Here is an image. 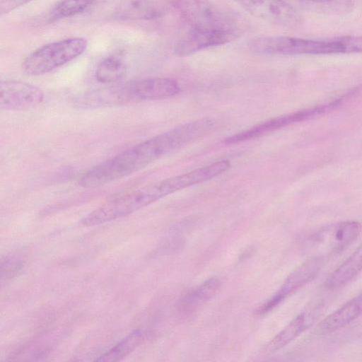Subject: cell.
Wrapping results in <instances>:
<instances>
[{
    "label": "cell",
    "instance_id": "6da1fadb",
    "mask_svg": "<svg viewBox=\"0 0 362 362\" xmlns=\"http://www.w3.org/2000/svg\"><path fill=\"white\" fill-rule=\"evenodd\" d=\"M203 127L192 121L143 141L93 166L78 180L84 188H93L129 176L149 164L202 138Z\"/></svg>",
    "mask_w": 362,
    "mask_h": 362
},
{
    "label": "cell",
    "instance_id": "7a4b0ae2",
    "mask_svg": "<svg viewBox=\"0 0 362 362\" xmlns=\"http://www.w3.org/2000/svg\"><path fill=\"white\" fill-rule=\"evenodd\" d=\"M180 189L175 176L149 184L107 202L84 217L81 224L92 226L127 216Z\"/></svg>",
    "mask_w": 362,
    "mask_h": 362
},
{
    "label": "cell",
    "instance_id": "3957f363",
    "mask_svg": "<svg viewBox=\"0 0 362 362\" xmlns=\"http://www.w3.org/2000/svg\"><path fill=\"white\" fill-rule=\"evenodd\" d=\"M87 46L86 39L81 37L46 44L23 59L21 70L26 75L32 76L47 74L81 56Z\"/></svg>",
    "mask_w": 362,
    "mask_h": 362
},
{
    "label": "cell",
    "instance_id": "277c9868",
    "mask_svg": "<svg viewBox=\"0 0 362 362\" xmlns=\"http://www.w3.org/2000/svg\"><path fill=\"white\" fill-rule=\"evenodd\" d=\"M248 47L252 52L267 54H329L342 53L337 38L310 40L287 36H261L252 39Z\"/></svg>",
    "mask_w": 362,
    "mask_h": 362
},
{
    "label": "cell",
    "instance_id": "5b68a950",
    "mask_svg": "<svg viewBox=\"0 0 362 362\" xmlns=\"http://www.w3.org/2000/svg\"><path fill=\"white\" fill-rule=\"evenodd\" d=\"M362 225L356 221H342L316 230L307 238L306 247L310 257L324 259L340 252L361 234Z\"/></svg>",
    "mask_w": 362,
    "mask_h": 362
},
{
    "label": "cell",
    "instance_id": "8992f818",
    "mask_svg": "<svg viewBox=\"0 0 362 362\" xmlns=\"http://www.w3.org/2000/svg\"><path fill=\"white\" fill-rule=\"evenodd\" d=\"M341 100H337L327 104L312 108L302 110L288 115L279 116L264 121L253 126L248 129L242 131L225 139L226 144H236L245 141L259 138L269 133L276 132L290 124L307 120L321 114L332 110L340 105Z\"/></svg>",
    "mask_w": 362,
    "mask_h": 362
},
{
    "label": "cell",
    "instance_id": "52a82bcc",
    "mask_svg": "<svg viewBox=\"0 0 362 362\" xmlns=\"http://www.w3.org/2000/svg\"><path fill=\"white\" fill-rule=\"evenodd\" d=\"M239 36L233 25L219 27H191L177 42L174 52L177 56H186L208 47L230 42Z\"/></svg>",
    "mask_w": 362,
    "mask_h": 362
},
{
    "label": "cell",
    "instance_id": "ba28073f",
    "mask_svg": "<svg viewBox=\"0 0 362 362\" xmlns=\"http://www.w3.org/2000/svg\"><path fill=\"white\" fill-rule=\"evenodd\" d=\"M95 11L103 18L117 20H153L163 16L166 7L156 0H110Z\"/></svg>",
    "mask_w": 362,
    "mask_h": 362
},
{
    "label": "cell",
    "instance_id": "9c48e42d",
    "mask_svg": "<svg viewBox=\"0 0 362 362\" xmlns=\"http://www.w3.org/2000/svg\"><path fill=\"white\" fill-rule=\"evenodd\" d=\"M44 92L39 87L19 80L6 79L0 82V109L25 110L41 104Z\"/></svg>",
    "mask_w": 362,
    "mask_h": 362
},
{
    "label": "cell",
    "instance_id": "30bf717a",
    "mask_svg": "<svg viewBox=\"0 0 362 362\" xmlns=\"http://www.w3.org/2000/svg\"><path fill=\"white\" fill-rule=\"evenodd\" d=\"M191 27L233 25L209 0H166Z\"/></svg>",
    "mask_w": 362,
    "mask_h": 362
},
{
    "label": "cell",
    "instance_id": "8fae6325",
    "mask_svg": "<svg viewBox=\"0 0 362 362\" xmlns=\"http://www.w3.org/2000/svg\"><path fill=\"white\" fill-rule=\"evenodd\" d=\"M323 259L310 257L297 267L286 278L279 291L260 309L261 313H265L278 305L284 299L303 288L319 274Z\"/></svg>",
    "mask_w": 362,
    "mask_h": 362
},
{
    "label": "cell",
    "instance_id": "7c38bea8",
    "mask_svg": "<svg viewBox=\"0 0 362 362\" xmlns=\"http://www.w3.org/2000/svg\"><path fill=\"white\" fill-rule=\"evenodd\" d=\"M255 18L282 25L297 21L293 8L284 0H233Z\"/></svg>",
    "mask_w": 362,
    "mask_h": 362
},
{
    "label": "cell",
    "instance_id": "4fadbf2b",
    "mask_svg": "<svg viewBox=\"0 0 362 362\" xmlns=\"http://www.w3.org/2000/svg\"><path fill=\"white\" fill-rule=\"evenodd\" d=\"M362 315V293L352 298L320 321L316 327L320 334H329Z\"/></svg>",
    "mask_w": 362,
    "mask_h": 362
},
{
    "label": "cell",
    "instance_id": "5bb4252c",
    "mask_svg": "<svg viewBox=\"0 0 362 362\" xmlns=\"http://www.w3.org/2000/svg\"><path fill=\"white\" fill-rule=\"evenodd\" d=\"M320 310L317 308L297 315L266 346L267 352H275L291 343L308 329L318 318Z\"/></svg>",
    "mask_w": 362,
    "mask_h": 362
},
{
    "label": "cell",
    "instance_id": "9a60e30c",
    "mask_svg": "<svg viewBox=\"0 0 362 362\" xmlns=\"http://www.w3.org/2000/svg\"><path fill=\"white\" fill-rule=\"evenodd\" d=\"M362 271V243L327 278L325 286L336 289L351 281Z\"/></svg>",
    "mask_w": 362,
    "mask_h": 362
},
{
    "label": "cell",
    "instance_id": "2e32d148",
    "mask_svg": "<svg viewBox=\"0 0 362 362\" xmlns=\"http://www.w3.org/2000/svg\"><path fill=\"white\" fill-rule=\"evenodd\" d=\"M221 281L217 278H211L186 293L179 303V310L189 313L199 308L211 299L218 291Z\"/></svg>",
    "mask_w": 362,
    "mask_h": 362
},
{
    "label": "cell",
    "instance_id": "e0dca14e",
    "mask_svg": "<svg viewBox=\"0 0 362 362\" xmlns=\"http://www.w3.org/2000/svg\"><path fill=\"white\" fill-rule=\"evenodd\" d=\"M127 65L119 54H112L102 59L95 70L96 80L103 83H115L125 75Z\"/></svg>",
    "mask_w": 362,
    "mask_h": 362
},
{
    "label": "cell",
    "instance_id": "ac0fdd59",
    "mask_svg": "<svg viewBox=\"0 0 362 362\" xmlns=\"http://www.w3.org/2000/svg\"><path fill=\"white\" fill-rule=\"evenodd\" d=\"M145 333L141 329H136L118 344L110 349L107 352L96 358L97 361H117L136 349L143 343Z\"/></svg>",
    "mask_w": 362,
    "mask_h": 362
},
{
    "label": "cell",
    "instance_id": "d6986e66",
    "mask_svg": "<svg viewBox=\"0 0 362 362\" xmlns=\"http://www.w3.org/2000/svg\"><path fill=\"white\" fill-rule=\"evenodd\" d=\"M95 0H62L50 10L47 16L49 22L76 16L83 11Z\"/></svg>",
    "mask_w": 362,
    "mask_h": 362
},
{
    "label": "cell",
    "instance_id": "ffe728a7",
    "mask_svg": "<svg viewBox=\"0 0 362 362\" xmlns=\"http://www.w3.org/2000/svg\"><path fill=\"white\" fill-rule=\"evenodd\" d=\"M24 266L23 259L16 255L5 256L1 260V279H12L22 271Z\"/></svg>",
    "mask_w": 362,
    "mask_h": 362
},
{
    "label": "cell",
    "instance_id": "44dd1931",
    "mask_svg": "<svg viewBox=\"0 0 362 362\" xmlns=\"http://www.w3.org/2000/svg\"><path fill=\"white\" fill-rule=\"evenodd\" d=\"M337 39L341 46L342 53L362 52V35H346Z\"/></svg>",
    "mask_w": 362,
    "mask_h": 362
},
{
    "label": "cell",
    "instance_id": "7402d4cb",
    "mask_svg": "<svg viewBox=\"0 0 362 362\" xmlns=\"http://www.w3.org/2000/svg\"><path fill=\"white\" fill-rule=\"evenodd\" d=\"M33 0H1L0 14L4 15L21 7Z\"/></svg>",
    "mask_w": 362,
    "mask_h": 362
},
{
    "label": "cell",
    "instance_id": "603a6c76",
    "mask_svg": "<svg viewBox=\"0 0 362 362\" xmlns=\"http://www.w3.org/2000/svg\"><path fill=\"white\" fill-rule=\"evenodd\" d=\"M309 1L323 3V2L332 1V0H309Z\"/></svg>",
    "mask_w": 362,
    "mask_h": 362
}]
</instances>
